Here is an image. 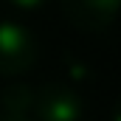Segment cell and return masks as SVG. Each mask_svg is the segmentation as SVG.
Segmentation results:
<instances>
[{
  "instance_id": "6da1fadb",
  "label": "cell",
  "mask_w": 121,
  "mask_h": 121,
  "mask_svg": "<svg viewBox=\"0 0 121 121\" xmlns=\"http://www.w3.org/2000/svg\"><path fill=\"white\" fill-rule=\"evenodd\" d=\"M37 59V42L28 31L11 20L0 23V73L14 76L28 70Z\"/></svg>"
},
{
  "instance_id": "7a4b0ae2",
  "label": "cell",
  "mask_w": 121,
  "mask_h": 121,
  "mask_svg": "<svg viewBox=\"0 0 121 121\" xmlns=\"http://www.w3.org/2000/svg\"><path fill=\"white\" fill-rule=\"evenodd\" d=\"M31 110L39 121H79L82 118V101L79 96L65 85H45L34 96Z\"/></svg>"
},
{
  "instance_id": "3957f363",
  "label": "cell",
  "mask_w": 121,
  "mask_h": 121,
  "mask_svg": "<svg viewBox=\"0 0 121 121\" xmlns=\"http://www.w3.org/2000/svg\"><path fill=\"white\" fill-rule=\"evenodd\" d=\"M62 11L70 26L82 31H101L116 23L121 0H62Z\"/></svg>"
},
{
  "instance_id": "277c9868",
  "label": "cell",
  "mask_w": 121,
  "mask_h": 121,
  "mask_svg": "<svg viewBox=\"0 0 121 121\" xmlns=\"http://www.w3.org/2000/svg\"><path fill=\"white\" fill-rule=\"evenodd\" d=\"M14 6H20V9H37V6H42L45 0H11Z\"/></svg>"
},
{
  "instance_id": "5b68a950",
  "label": "cell",
  "mask_w": 121,
  "mask_h": 121,
  "mask_svg": "<svg viewBox=\"0 0 121 121\" xmlns=\"http://www.w3.org/2000/svg\"><path fill=\"white\" fill-rule=\"evenodd\" d=\"M113 121H121V99H118V104H116V110H113Z\"/></svg>"
},
{
  "instance_id": "8992f818",
  "label": "cell",
  "mask_w": 121,
  "mask_h": 121,
  "mask_svg": "<svg viewBox=\"0 0 121 121\" xmlns=\"http://www.w3.org/2000/svg\"><path fill=\"white\" fill-rule=\"evenodd\" d=\"M0 121H26V118H9V116H6V118H0Z\"/></svg>"
}]
</instances>
